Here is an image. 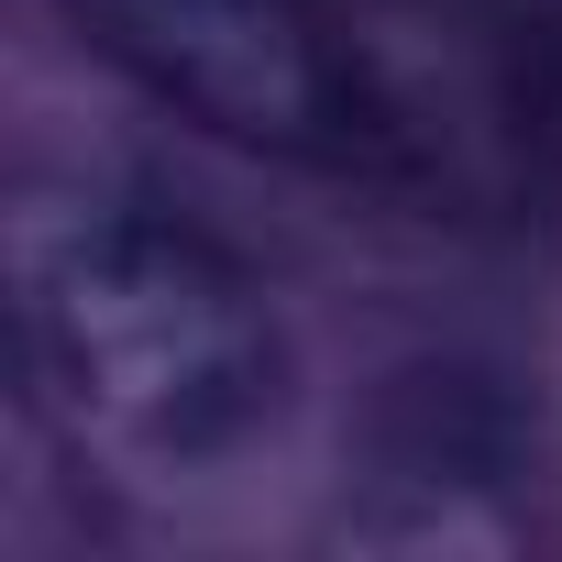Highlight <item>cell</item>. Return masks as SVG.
<instances>
[{
	"label": "cell",
	"instance_id": "6da1fadb",
	"mask_svg": "<svg viewBox=\"0 0 562 562\" xmlns=\"http://www.w3.org/2000/svg\"><path fill=\"white\" fill-rule=\"evenodd\" d=\"M12 331L45 419L133 474L210 485L288 419V321L254 265L199 221L111 188H23L12 210Z\"/></svg>",
	"mask_w": 562,
	"mask_h": 562
},
{
	"label": "cell",
	"instance_id": "7a4b0ae2",
	"mask_svg": "<svg viewBox=\"0 0 562 562\" xmlns=\"http://www.w3.org/2000/svg\"><path fill=\"white\" fill-rule=\"evenodd\" d=\"M78 45L199 133L265 155H342L364 100L310 0H56Z\"/></svg>",
	"mask_w": 562,
	"mask_h": 562
},
{
	"label": "cell",
	"instance_id": "3957f363",
	"mask_svg": "<svg viewBox=\"0 0 562 562\" xmlns=\"http://www.w3.org/2000/svg\"><path fill=\"white\" fill-rule=\"evenodd\" d=\"M364 485L342 496V540L375 551H518L529 540V474H540V430L529 397L474 364V353H430L397 364L364 408Z\"/></svg>",
	"mask_w": 562,
	"mask_h": 562
}]
</instances>
